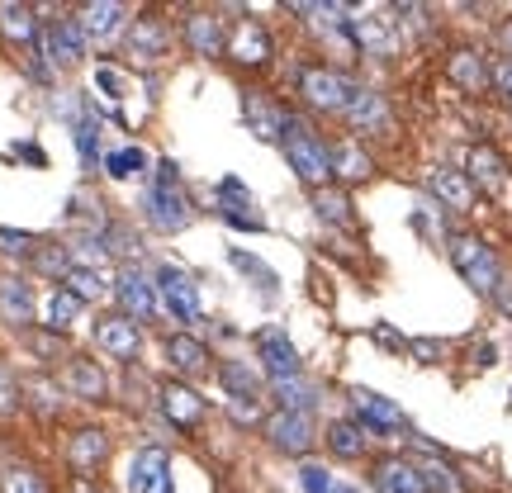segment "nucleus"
<instances>
[{
  "mask_svg": "<svg viewBox=\"0 0 512 493\" xmlns=\"http://www.w3.org/2000/svg\"><path fill=\"white\" fill-rule=\"evenodd\" d=\"M299 484H304V493H332V475L323 470V465H299Z\"/></svg>",
  "mask_w": 512,
  "mask_h": 493,
  "instance_id": "49530a36",
  "label": "nucleus"
},
{
  "mask_svg": "<svg viewBox=\"0 0 512 493\" xmlns=\"http://www.w3.org/2000/svg\"><path fill=\"white\" fill-rule=\"evenodd\" d=\"M408 351H413L418 361H427V366H437L441 356H446V342H432V337H422V342H408Z\"/></svg>",
  "mask_w": 512,
  "mask_h": 493,
  "instance_id": "de8ad7c7",
  "label": "nucleus"
},
{
  "mask_svg": "<svg viewBox=\"0 0 512 493\" xmlns=\"http://www.w3.org/2000/svg\"><path fill=\"white\" fill-rule=\"evenodd\" d=\"M332 493H356V489H347V484H332Z\"/></svg>",
  "mask_w": 512,
  "mask_h": 493,
  "instance_id": "13d9d810",
  "label": "nucleus"
},
{
  "mask_svg": "<svg viewBox=\"0 0 512 493\" xmlns=\"http://www.w3.org/2000/svg\"><path fill=\"white\" fill-rule=\"evenodd\" d=\"M114 294H119V304H124V318H133V323H147L152 313H157V285L147 280L138 266H124L119 271V280H114Z\"/></svg>",
  "mask_w": 512,
  "mask_h": 493,
  "instance_id": "1a4fd4ad",
  "label": "nucleus"
},
{
  "mask_svg": "<svg viewBox=\"0 0 512 493\" xmlns=\"http://www.w3.org/2000/svg\"><path fill=\"white\" fill-rule=\"evenodd\" d=\"M370 176H375V162H370V152H361V143H332V181L356 185Z\"/></svg>",
  "mask_w": 512,
  "mask_h": 493,
  "instance_id": "cd10ccee",
  "label": "nucleus"
},
{
  "mask_svg": "<svg viewBox=\"0 0 512 493\" xmlns=\"http://www.w3.org/2000/svg\"><path fill=\"white\" fill-rule=\"evenodd\" d=\"M81 299L76 294H67V290H53V299H48V309H43V318H48V332H67L81 318Z\"/></svg>",
  "mask_w": 512,
  "mask_h": 493,
  "instance_id": "c9c22d12",
  "label": "nucleus"
},
{
  "mask_svg": "<svg viewBox=\"0 0 512 493\" xmlns=\"http://www.w3.org/2000/svg\"><path fill=\"white\" fill-rule=\"evenodd\" d=\"M95 133H100V128H95L91 119H81V124H76V143H81V157H86V166H95Z\"/></svg>",
  "mask_w": 512,
  "mask_h": 493,
  "instance_id": "09e8293b",
  "label": "nucleus"
},
{
  "mask_svg": "<svg viewBox=\"0 0 512 493\" xmlns=\"http://www.w3.org/2000/svg\"><path fill=\"white\" fill-rule=\"evenodd\" d=\"M0 493H48V489H43V475H38V470L15 465V470L0 475Z\"/></svg>",
  "mask_w": 512,
  "mask_h": 493,
  "instance_id": "ea45409f",
  "label": "nucleus"
},
{
  "mask_svg": "<svg viewBox=\"0 0 512 493\" xmlns=\"http://www.w3.org/2000/svg\"><path fill=\"white\" fill-rule=\"evenodd\" d=\"M228 413L238 422H261V399H228Z\"/></svg>",
  "mask_w": 512,
  "mask_h": 493,
  "instance_id": "8fccbe9b",
  "label": "nucleus"
},
{
  "mask_svg": "<svg viewBox=\"0 0 512 493\" xmlns=\"http://www.w3.org/2000/svg\"><path fill=\"white\" fill-rule=\"evenodd\" d=\"M465 176H470V185H475V190L498 195V190L508 185V157H503L498 147L479 143V147H470V157H465Z\"/></svg>",
  "mask_w": 512,
  "mask_h": 493,
  "instance_id": "a211bd4d",
  "label": "nucleus"
},
{
  "mask_svg": "<svg viewBox=\"0 0 512 493\" xmlns=\"http://www.w3.org/2000/svg\"><path fill=\"white\" fill-rule=\"evenodd\" d=\"M427 190H432L451 214H470L479 200V190L470 185V176H465V171H451V166H432V171H427Z\"/></svg>",
  "mask_w": 512,
  "mask_h": 493,
  "instance_id": "4468645a",
  "label": "nucleus"
},
{
  "mask_svg": "<svg viewBox=\"0 0 512 493\" xmlns=\"http://www.w3.org/2000/svg\"><path fill=\"white\" fill-rule=\"evenodd\" d=\"M446 252H451V266L465 275V285L475 294H489L494 299L498 285H503V266H498V252L475 233H451L446 238Z\"/></svg>",
  "mask_w": 512,
  "mask_h": 493,
  "instance_id": "f03ea898",
  "label": "nucleus"
},
{
  "mask_svg": "<svg viewBox=\"0 0 512 493\" xmlns=\"http://www.w3.org/2000/svg\"><path fill=\"white\" fill-rule=\"evenodd\" d=\"M256 356H261L271 384L275 380H299V351H294V342L285 332H275V328L261 332V337H256Z\"/></svg>",
  "mask_w": 512,
  "mask_h": 493,
  "instance_id": "f3484780",
  "label": "nucleus"
},
{
  "mask_svg": "<svg viewBox=\"0 0 512 493\" xmlns=\"http://www.w3.org/2000/svg\"><path fill=\"white\" fill-rule=\"evenodd\" d=\"M19 394L29 399L38 418H57V408H62V384H53L48 375H29V380L19 384Z\"/></svg>",
  "mask_w": 512,
  "mask_h": 493,
  "instance_id": "2f4dec72",
  "label": "nucleus"
},
{
  "mask_svg": "<svg viewBox=\"0 0 512 493\" xmlns=\"http://www.w3.org/2000/svg\"><path fill=\"white\" fill-rule=\"evenodd\" d=\"M166 361L181 370V375H204L209 370V351H204V342L176 332V337H166Z\"/></svg>",
  "mask_w": 512,
  "mask_h": 493,
  "instance_id": "c756f323",
  "label": "nucleus"
},
{
  "mask_svg": "<svg viewBox=\"0 0 512 493\" xmlns=\"http://www.w3.org/2000/svg\"><path fill=\"white\" fill-rule=\"evenodd\" d=\"M128 53L138 57V62H162L171 53V29H166L162 19H133V29H128Z\"/></svg>",
  "mask_w": 512,
  "mask_h": 493,
  "instance_id": "4be33fe9",
  "label": "nucleus"
},
{
  "mask_svg": "<svg viewBox=\"0 0 512 493\" xmlns=\"http://www.w3.org/2000/svg\"><path fill=\"white\" fill-rule=\"evenodd\" d=\"M38 53L48 57L53 67H76L86 57V34L76 19H53L43 34H38Z\"/></svg>",
  "mask_w": 512,
  "mask_h": 493,
  "instance_id": "0eeeda50",
  "label": "nucleus"
},
{
  "mask_svg": "<svg viewBox=\"0 0 512 493\" xmlns=\"http://www.w3.org/2000/svg\"><path fill=\"white\" fill-rule=\"evenodd\" d=\"M95 342L110 351L114 361H133V356L143 351V332H138V323L124 318V313H105V318L95 323Z\"/></svg>",
  "mask_w": 512,
  "mask_h": 493,
  "instance_id": "2eb2a0df",
  "label": "nucleus"
},
{
  "mask_svg": "<svg viewBox=\"0 0 512 493\" xmlns=\"http://www.w3.org/2000/svg\"><path fill=\"white\" fill-rule=\"evenodd\" d=\"M498 304H503V313H512V280H503V285H498V294H494Z\"/></svg>",
  "mask_w": 512,
  "mask_h": 493,
  "instance_id": "6e6d98bb",
  "label": "nucleus"
},
{
  "mask_svg": "<svg viewBox=\"0 0 512 493\" xmlns=\"http://www.w3.org/2000/svg\"><path fill=\"white\" fill-rule=\"evenodd\" d=\"M62 290L76 294L81 304H91V299H100L105 290H114L110 285V271H91V266H72L67 271V280H62Z\"/></svg>",
  "mask_w": 512,
  "mask_h": 493,
  "instance_id": "f704fd0d",
  "label": "nucleus"
},
{
  "mask_svg": "<svg viewBox=\"0 0 512 493\" xmlns=\"http://www.w3.org/2000/svg\"><path fill=\"white\" fill-rule=\"evenodd\" d=\"M375 342H380V347H394V351H408V342H403L394 328H384V323L375 328Z\"/></svg>",
  "mask_w": 512,
  "mask_h": 493,
  "instance_id": "603ef678",
  "label": "nucleus"
},
{
  "mask_svg": "<svg viewBox=\"0 0 512 493\" xmlns=\"http://www.w3.org/2000/svg\"><path fill=\"white\" fill-rule=\"evenodd\" d=\"M62 389L76 394V399H86V403H105V394H110L105 370L95 366V361H86V356H72V361L62 366Z\"/></svg>",
  "mask_w": 512,
  "mask_h": 493,
  "instance_id": "6ab92c4d",
  "label": "nucleus"
},
{
  "mask_svg": "<svg viewBox=\"0 0 512 493\" xmlns=\"http://www.w3.org/2000/svg\"><path fill=\"white\" fill-rule=\"evenodd\" d=\"M356 133H384L389 128V105H384L380 91H366V86H356L347 100V114H342Z\"/></svg>",
  "mask_w": 512,
  "mask_h": 493,
  "instance_id": "412c9836",
  "label": "nucleus"
},
{
  "mask_svg": "<svg viewBox=\"0 0 512 493\" xmlns=\"http://www.w3.org/2000/svg\"><path fill=\"white\" fill-rule=\"evenodd\" d=\"M313 209H318V219L332 223V228H351V223H356V214H351V200H347V190H332V185L313 190Z\"/></svg>",
  "mask_w": 512,
  "mask_h": 493,
  "instance_id": "72a5a7b5",
  "label": "nucleus"
},
{
  "mask_svg": "<svg viewBox=\"0 0 512 493\" xmlns=\"http://www.w3.org/2000/svg\"><path fill=\"white\" fill-rule=\"evenodd\" d=\"M498 48H503V57H512V19L498 24Z\"/></svg>",
  "mask_w": 512,
  "mask_h": 493,
  "instance_id": "5fc2aeb1",
  "label": "nucleus"
},
{
  "mask_svg": "<svg viewBox=\"0 0 512 493\" xmlns=\"http://www.w3.org/2000/svg\"><path fill=\"white\" fill-rule=\"evenodd\" d=\"M266 441H271L280 456H309L313 441H318L313 437V418L309 413H285L280 408V413L266 418Z\"/></svg>",
  "mask_w": 512,
  "mask_h": 493,
  "instance_id": "423d86ee",
  "label": "nucleus"
},
{
  "mask_svg": "<svg viewBox=\"0 0 512 493\" xmlns=\"http://www.w3.org/2000/svg\"><path fill=\"white\" fill-rule=\"evenodd\" d=\"M446 76L456 81L460 91L484 95V86H489V62H484V53H475V48H456L451 62H446Z\"/></svg>",
  "mask_w": 512,
  "mask_h": 493,
  "instance_id": "bb28decb",
  "label": "nucleus"
},
{
  "mask_svg": "<svg viewBox=\"0 0 512 493\" xmlns=\"http://www.w3.org/2000/svg\"><path fill=\"white\" fill-rule=\"evenodd\" d=\"M0 29H5V38H15L24 48H38V34H43L29 5H0Z\"/></svg>",
  "mask_w": 512,
  "mask_h": 493,
  "instance_id": "473e14b6",
  "label": "nucleus"
},
{
  "mask_svg": "<svg viewBox=\"0 0 512 493\" xmlns=\"http://www.w3.org/2000/svg\"><path fill=\"white\" fill-rule=\"evenodd\" d=\"M494 356H498V351H494V347H489V342H484V347H479V351H475V366H494Z\"/></svg>",
  "mask_w": 512,
  "mask_h": 493,
  "instance_id": "4d7b16f0",
  "label": "nucleus"
},
{
  "mask_svg": "<svg viewBox=\"0 0 512 493\" xmlns=\"http://www.w3.org/2000/svg\"><path fill=\"white\" fill-rule=\"evenodd\" d=\"M370 484L375 493H427V479H422V465L408 456H384L370 465Z\"/></svg>",
  "mask_w": 512,
  "mask_h": 493,
  "instance_id": "9d476101",
  "label": "nucleus"
},
{
  "mask_svg": "<svg viewBox=\"0 0 512 493\" xmlns=\"http://www.w3.org/2000/svg\"><path fill=\"white\" fill-rule=\"evenodd\" d=\"M489 86H494V95L503 100V105H512V57L489 62Z\"/></svg>",
  "mask_w": 512,
  "mask_h": 493,
  "instance_id": "c03bdc74",
  "label": "nucleus"
},
{
  "mask_svg": "<svg viewBox=\"0 0 512 493\" xmlns=\"http://www.w3.org/2000/svg\"><path fill=\"white\" fill-rule=\"evenodd\" d=\"M219 380L233 389V399H261V384H256L252 370H242V366H223L219 370Z\"/></svg>",
  "mask_w": 512,
  "mask_h": 493,
  "instance_id": "a19ab883",
  "label": "nucleus"
},
{
  "mask_svg": "<svg viewBox=\"0 0 512 493\" xmlns=\"http://www.w3.org/2000/svg\"><path fill=\"white\" fill-rule=\"evenodd\" d=\"M128 493H171V456L162 446H143L128 470Z\"/></svg>",
  "mask_w": 512,
  "mask_h": 493,
  "instance_id": "f8f14e48",
  "label": "nucleus"
},
{
  "mask_svg": "<svg viewBox=\"0 0 512 493\" xmlns=\"http://www.w3.org/2000/svg\"><path fill=\"white\" fill-rule=\"evenodd\" d=\"M242 114H247V124L261 143H280V124H285V114H275L261 95H242Z\"/></svg>",
  "mask_w": 512,
  "mask_h": 493,
  "instance_id": "7c9ffc66",
  "label": "nucleus"
},
{
  "mask_svg": "<svg viewBox=\"0 0 512 493\" xmlns=\"http://www.w3.org/2000/svg\"><path fill=\"white\" fill-rule=\"evenodd\" d=\"M275 399H280L285 413H309L313 408V384H304V375H299V380H275Z\"/></svg>",
  "mask_w": 512,
  "mask_h": 493,
  "instance_id": "e433bc0d",
  "label": "nucleus"
},
{
  "mask_svg": "<svg viewBox=\"0 0 512 493\" xmlns=\"http://www.w3.org/2000/svg\"><path fill=\"white\" fill-rule=\"evenodd\" d=\"M76 24H81V34L91 38V43H114V38L124 34V5H114V0H91Z\"/></svg>",
  "mask_w": 512,
  "mask_h": 493,
  "instance_id": "5701e85b",
  "label": "nucleus"
},
{
  "mask_svg": "<svg viewBox=\"0 0 512 493\" xmlns=\"http://www.w3.org/2000/svg\"><path fill=\"white\" fill-rule=\"evenodd\" d=\"M110 460V437L105 427H81L67 437V465L76 470V479H95V470Z\"/></svg>",
  "mask_w": 512,
  "mask_h": 493,
  "instance_id": "9b49d317",
  "label": "nucleus"
},
{
  "mask_svg": "<svg viewBox=\"0 0 512 493\" xmlns=\"http://www.w3.org/2000/svg\"><path fill=\"white\" fill-rule=\"evenodd\" d=\"M328 451L337 460H361L370 451V432L366 427H361V422H332L328 427Z\"/></svg>",
  "mask_w": 512,
  "mask_h": 493,
  "instance_id": "c85d7f7f",
  "label": "nucleus"
},
{
  "mask_svg": "<svg viewBox=\"0 0 512 493\" xmlns=\"http://www.w3.org/2000/svg\"><path fill=\"white\" fill-rule=\"evenodd\" d=\"M162 413L171 427L190 432V427H200V418H204V399L190 389V384L171 380V384H162Z\"/></svg>",
  "mask_w": 512,
  "mask_h": 493,
  "instance_id": "aec40b11",
  "label": "nucleus"
},
{
  "mask_svg": "<svg viewBox=\"0 0 512 493\" xmlns=\"http://www.w3.org/2000/svg\"><path fill=\"white\" fill-rule=\"evenodd\" d=\"M280 152H285V162L294 166V176L309 185V190H323L332 181V147L304 119L285 114V124H280Z\"/></svg>",
  "mask_w": 512,
  "mask_h": 493,
  "instance_id": "f257e3e1",
  "label": "nucleus"
},
{
  "mask_svg": "<svg viewBox=\"0 0 512 493\" xmlns=\"http://www.w3.org/2000/svg\"><path fill=\"white\" fill-rule=\"evenodd\" d=\"M351 86L342 72H332V67H304L299 72V95H304V105L318 114H347V100H351Z\"/></svg>",
  "mask_w": 512,
  "mask_h": 493,
  "instance_id": "20e7f679",
  "label": "nucleus"
},
{
  "mask_svg": "<svg viewBox=\"0 0 512 493\" xmlns=\"http://www.w3.org/2000/svg\"><path fill=\"white\" fill-rule=\"evenodd\" d=\"M157 299L166 304V313L176 318V323H195L200 318V294H195V280L181 271V266H166L157 275Z\"/></svg>",
  "mask_w": 512,
  "mask_h": 493,
  "instance_id": "6e6552de",
  "label": "nucleus"
},
{
  "mask_svg": "<svg viewBox=\"0 0 512 493\" xmlns=\"http://www.w3.org/2000/svg\"><path fill=\"white\" fill-rule=\"evenodd\" d=\"M0 252L29 256V252H38V242H34V233H15V228H0Z\"/></svg>",
  "mask_w": 512,
  "mask_h": 493,
  "instance_id": "a18cd8bd",
  "label": "nucleus"
},
{
  "mask_svg": "<svg viewBox=\"0 0 512 493\" xmlns=\"http://www.w3.org/2000/svg\"><path fill=\"white\" fill-rule=\"evenodd\" d=\"M351 403H356V413H361V427H366V432H403V427H408L399 403L375 394V389H351Z\"/></svg>",
  "mask_w": 512,
  "mask_h": 493,
  "instance_id": "dca6fc26",
  "label": "nucleus"
},
{
  "mask_svg": "<svg viewBox=\"0 0 512 493\" xmlns=\"http://www.w3.org/2000/svg\"><path fill=\"white\" fill-rule=\"evenodd\" d=\"M422 479H427V493H465L460 475L446 460H427V465H422Z\"/></svg>",
  "mask_w": 512,
  "mask_h": 493,
  "instance_id": "58836bf2",
  "label": "nucleus"
},
{
  "mask_svg": "<svg viewBox=\"0 0 512 493\" xmlns=\"http://www.w3.org/2000/svg\"><path fill=\"white\" fill-rule=\"evenodd\" d=\"M394 10H366L361 19H351V38L356 48L370 57H394L399 53V19H389Z\"/></svg>",
  "mask_w": 512,
  "mask_h": 493,
  "instance_id": "39448f33",
  "label": "nucleus"
},
{
  "mask_svg": "<svg viewBox=\"0 0 512 493\" xmlns=\"http://www.w3.org/2000/svg\"><path fill=\"white\" fill-rule=\"evenodd\" d=\"M185 48L200 57H219L228 48V34H223V19L209 15V10H195L185 19Z\"/></svg>",
  "mask_w": 512,
  "mask_h": 493,
  "instance_id": "b1692460",
  "label": "nucleus"
},
{
  "mask_svg": "<svg viewBox=\"0 0 512 493\" xmlns=\"http://www.w3.org/2000/svg\"><path fill=\"white\" fill-rule=\"evenodd\" d=\"M223 53L233 57L238 67H266V62H271V34H266L256 19H238Z\"/></svg>",
  "mask_w": 512,
  "mask_h": 493,
  "instance_id": "ddd939ff",
  "label": "nucleus"
},
{
  "mask_svg": "<svg viewBox=\"0 0 512 493\" xmlns=\"http://www.w3.org/2000/svg\"><path fill=\"white\" fill-rule=\"evenodd\" d=\"M0 318L10 328H29L34 323V285L29 280H19V275L0 280Z\"/></svg>",
  "mask_w": 512,
  "mask_h": 493,
  "instance_id": "393cba45",
  "label": "nucleus"
},
{
  "mask_svg": "<svg viewBox=\"0 0 512 493\" xmlns=\"http://www.w3.org/2000/svg\"><path fill=\"white\" fill-rule=\"evenodd\" d=\"M105 171H110L114 181H133L138 171H147L143 147H119V152H110V157H105Z\"/></svg>",
  "mask_w": 512,
  "mask_h": 493,
  "instance_id": "4c0bfd02",
  "label": "nucleus"
},
{
  "mask_svg": "<svg viewBox=\"0 0 512 493\" xmlns=\"http://www.w3.org/2000/svg\"><path fill=\"white\" fill-rule=\"evenodd\" d=\"M15 399H19V384L10 380V370L0 366V413H10V408H15Z\"/></svg>",
  "mask_w": 512,
  "mask_h": 493,
  "instance_id": "3c124183",
  "label": "nucleus"
},
{
  "mask_svg": "<svg viewBox=\"0 0 512 493\" xmlns=\"http://www.w3.org/2000/svg\"><path fill=\"white\" fill-rule=\"evenodd\" d=\"M143 209H147V223H152L157 233H181L185 223H190V200H185V185H181L176 162H157Z\"/></svg>",
  "mask_w": 512,
  "mask_h": 493,
  "instance_id": "7ed1b4c3",
  "label": "nucleus"
},
{
  "mask_svg": "<svg viewBox=\"0 0 512 493\" xmlns=\"http://www.w3.org/2000/svg\"><path fill=\"white\" fill-rule=\"evenodd\" d=\"M95 86H100V91H110V95H119V76H114L110 67H100V72H95Z\"/></svg>",
  "mask_w": 512,
  "mask_h": 493,
  "instance_id": "864d4df0",
  "label": "nucleus"
},
{
  "mask_svg": "<svg viewBox=\"0 0 512 493\" xmlns=\"http://www.w3.org/2000/svg\"><path fill=\"white\" fill-rule=\"evenodd\" d=\"M228 256H233V266H238V271H247L252 280H261V290H271V294H275V271L266 266V261H256V256H252V252H242V247H233Z\"/></svg>",
  "mask_w": 512,
  "mask_h": 493,
  "instance_id": "79ce46f5",
  "label": "nucleus"
},
{
  "mask_svg": "<svg viewBox=\"0 0 512 493\" xmlns=\"http://www.w3.org/2000/svg\"><path fill=\"white\" fill-rule=\"evenodd\" d=\"M219 214L233 223V228H252V233H261V228H266V219L256 214L252 195H247L238 181H223L219 185Z\"/></svg>",
  "mask_w": 512,
  "mask_h": 493,
  "instance_id": "a878e982",
  "label": "nucleus"
},
{
  "mask_svg": "<svg viewBox=\"0 0 512 493\" xmlns=\"http://www.w3.org/2000/svg\"><path fill=\"white\" fill-rule=\"evenodd\" d=\"M43 275H57V280H67V271H72V256H67V247H38V261H34Z\"/></svg>",
  "mask_w": 512,
  "mask_h": 493,
  "instance_id": "37998d69",
  "label": "nucleus"
}]
</instances>
